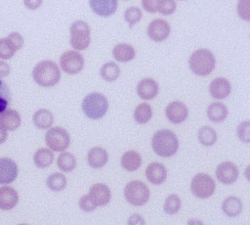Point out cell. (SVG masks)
Wrapping results in <instances>:
<instances>
[{
	"label": "cell",
	"mask_w": 250,
	"mask_h": 225,
	"mask_svg": "<svg viewBox=\"0 0 250 225\" xmlns=\"http://www.w3.org/2000/svg\"><path fill=\"white\" fill-rule=\"evenodd\" d=\"M188 65L190 70L199 76L210 74L216 65L213 53L208 49H197L189 57Z\"/></svg>",
	"instance_id": "cell-3"
},
{
	"label": "cell",
	"mask_w": 250,
	"mask_h": 225,
	"mask_svg": "<svg viewBox=\"0 0 250 225\" xmlns=\"http://www.w3.org/2000/svg\"><path fill=\"white\" fill-rule=\"evenodd\" d=\"M165 115L170 122L174 124H179L184 122L188 118V110L183 102L174 101L168 104V106L166 107Z\"/></svg>",
	"instance_id": "cell-12"
},
{
	"label": "cell",
	"mask_w": 250,
	"mask_h": 225,
	"mask_svg": "<svg viewBox=\"0 0 250 225\" xmlns=\"http://www.w3.org/2000/svg\"><path fill=\"white\" fill-rule=\"evenodd\" d=\"M21 118L16 110H5L0 113V126L6 130H16L20 127Z\"/></svg>",
	"instance_id": "cell-21"
},
{
	"label": "cell",
	"mask_w": 250,
	"mask_h": 225,
	"mask_svg": "<svg viewBox=\"0 0 250 225\" xmlns=\"http://www.w3.org/2000/svg\"><path fill=\"white\" fill-rule=\"evenodd\" d=\"M8 42L10 43V45L13 47V49L15 51H19L20 49L22 48L23 44H24V40L23 37L19 33V32H11L7 38Z\"/></svg>",
	"instance_id": "cell-40"
},
{
	"label": "cell",
	"mask_w": 250,
	"mask_h": 225,
	"mask_svg": "<svg viewBox=\"0 0 250 225\" xmlns=\"http://www.w3.org/2000/svg\"><path fill=\"white\" fill-rule=\"evenodd\" d=\"M78 204H79V207L84 210V211H93L97 205L93 202V201L90 199L89 195H84L80 198L79 202H78Z\"/></svg>",
	"instance_id": "cell-41"
},
{
	"label": "cell",
	"mask_w": 250,
	"mask_h": 225,
	"mask_svg": "<svg viewBox=\"0 0 250 225\" xmlns=\"http://www.w3.org/2000/svg\"><path fill=\"white\" fill-rule=\"evenodd\" d=\"M160 0H142V7L145 11L148 13H155L157 12V7Z\"/></svg>",
	"instance_id": "cell-42"
},
{
	"label": "cell",
	"mask_w": 250,
	"mask_h": 225,
	"mask_svg": "<svg viewBox=\"0 0 250 225\" xmlns=\"http://www.w3.org/2000/svg\"><path fill=\"white\" fill-rule=\"evenodd\" d=\"M46 184L50 190L55 192H60L63 190L66 186V177L62 173L56 172L48 176L46 180Z\"/></svg>",
	"instance_id": "cell-31"
},
{
	"label": "cell",
	"mask_w": 250,
	"mask_h": 225,
	"mask_svg": "<svg viewBox=\"0 0 250 225\" xmlns=\"http://www.w3.org/2000/svg\"><path fill=\"white\" fill-rule=\"evenodd\" d=\"M142 165V157L136 151H128L121 157V166L126 171H135Z\"/></svg>",
	"instance_id": "cell-23"
},
{
	"label": "cell",
	"mask_w": 250,
	"mask_h": 225,
	"mask_svg": "<svg viewBox=\"0 0 250 225\" xmlns=\"http://www.w3.org/2000/svg\"><path fill=\"white\" fill-rule=\"evenodd\" d=\"M237 14L242 20L250 21V0H238Z\"/></svg>",
	"instance_id": "cell-38"
},
{
	"label": "cell",
	"mask_w": 250,
	"mask_h": 225,
	"mask_svg": "<svg viewBox=\"0 0 250 225\" xmlns=\"http://www.w3.org/2000/svg\"><path fill=\"white\" fill-rule=\"evenodd\" d=\"M181 208V199L179 198V196L172 194L170 196H168L164 202V205H163V209L167 214H175L177 213Z\"/></svg>",
	"instance_id": "cell-33"
},
{
	"label": "cell",
	"mask_w": 250,
	"mask_h": 225,
	"mask_svg": "<svg viewBox=\"0 0 250 225\" xmlns=\"http://www.w3.org/2000/svg\"><path fill=\"white\" fill-rule=\"evenodd\" d=\"M143 17L142 11L137 8V7H129L125 12H124V19L129 24L130 27L135 25L139 21H141Z\"/></svg>",
	"instance_id": "cell-35"
},
{
	"label": "cell",
	"mask_w": 250,
	"mask_h": 225,
	"mask_svg": "<svg viewBox=\"0 0 250 225\" xmlns=\"http://www.w3.org/2000/svg\"><path fill=\"white\" fill-rule=\"evenodd\" d=\"M170 31V24L167 21H164L162 19L153 20L152 22H150L146 28V33L148 37L155 42L164 41L169 36Z\"/></svg>",
	"instance_id": "cell-10"
},
{
	"label": "cell",
	"mask_w": 250,
	"mask_h": 225,
	"mask_svg": "<svg viewBox=\"0 0 250 225\" xmlns=\"http://www.w3.org/2000/svg\"><path fill=\"white\" fill-rule=\"evenodd\" d=\"M42 4V0H23V5L29 10H36Z\"/></svg>",
	"instance_id": "cell-43"
},
{
	"label": "cell",
	"mask_w": 250,
	"mask_h": 225,
	"mask_svg": "<svg viewBox=\"0 0 250 225\" xmlns=\"http://www.w3.org/2000/svg\"><path fill=\"white\" fill-rule=\"evenodd\" d=\"M198 141L203 146H212L217 141V133L210 126H202L198 130Z\"/></svg>",
	"instance_id": "cell-32"
},
{
	"label": "cell",
	"mask_w": 250,
	"mask_h": 225,
	"mask_svg": "<svg viewBox=\"0 0 250 225\" xmlns=\"http://www.w3.org/2000/svg\"><path fill=\"white\" fill-rule=\"evenodd\" d=\"M224 213L229 217H235L242 211V202L236 197H229L222 203Z\"/></svg>",
	"instance_id": "cell-26"
},
{
	"label": "cell",
	"mask_w": 250,
	"mask_h": 225,
	"mask_svg": "<svg viewBox=\"0 0 250 225\" xmlns=\"http://www.w3.org/2000/svg\"><path fill=\"white\" fill-rule=\"evenodd\" d=\"M239 175L237 166L231 161H224L220 163L216 168V177L223 184L234 183Z\"/></svg>",
	"instance_id": "cell-11"
},
{
	"label": "cell",
	"mask_w": 250,
	"mask_h": 225,
	"mask_svg": "<svg viewBox=\"0 0 250 225\" xmlns=\"http://www.w3.org/2000/svg\"><path fill=\"white\" fill-rule=\"evenodd\" d=\"M45 143L54 152H62L70 144V137L67 131L62 127H53L45 134Z\"/></svg>",
	"instance_id": "cell-8"
},
{
	"label": "cell",
	"mask_w": 250,
	"mask_h": 225,
	"mask_svg": "<svg viewBox=\"0 0 250 225\" xmlns=\"http://www.w3.org/2000/svg\"><path fill=\"white\" fill-rule=\"evenodd\" d=\"M100 74L102 78L105 81L111 82L116 80L120 75V68L114 62H108L102 66L100 69Z\"/></svg>",
	"instance_id": "cell-28"
},
{
	"label": "cell",
	"mask_w": 250,
	"mask_h": 225,
	"mask_svg": "<svg viewBox=\"0 0 250 225\" xmlns=\"http://www.w3.org/2000/svg\"><path fill=\"white\" fill-rule=\"evenodd\" d=\"M152 116V110L150 105L142 103L138 105L134 111V118L140 124H145L149 121Z\"/></svg>",
	"instance_id": "cell-30"
},
{
	"label": "cell",
	"mask_w": 250,
	"mask_h": 225,
	"mask_svg": "<svg viewBox=\"0 0 250 225\" xmlns=\"http://www.w3.org/2000/svg\"><path fill=\"white\" fill-rule=\"evenodd\" d=\"M151 147L157 156L169 158L177 153L179 149V140L173 131L169 129H160L153 134Z\"/></svg>",
	"instance_id": "cell-1"
},
{
	"label": "cell",
	"mask_w": 250,
	"mask_h": 225,
	"mask_svg": "<svg viewBox=\"0 0 250 225\" xmlns=\"http://www.w3.org/2000/svg\"><path fill=\"white\" fill-rule=\"evenodd\" d=\"M70 45L78 51L85 50L90 45L91 28L84 21H75L70 25Z\"/></svg>",
	"instance_id": "cell-6"
},
{
	"label": "cell",
	"mask_w": 250,
	"mask_h": 225,
	"mask_svg": "<svg viewBox=\"0 0 250 225\" xmlns=\"http://www.w3.org/2000/svg\"><path fill=\"white\" fill-rule=\"evenodd\" d=\"M18 164L9 158H0V184L12 183L18 177Z\"/></svg>",
	"instance_id": "cell-13"
},
{
	"label": "cell",
	"mask_w": 250,
	"mask_h": 225,
	"mask_svg": "<svg viewBox=\"0 0 250 225\" xmlns=\"http://www.w3.org/2000/svg\"><path fill=\"white\" fill-rule=\"evenodd\" d=\"M176 8L177 4L175 0H160L157 7V12L163 16H169L176 11Z\"/></svg>",
	"instance_id": "cell-36"
},
{
	"label": "cell",
	"mask_w": 250,
	"mask_h": 225,
	"mask_svg": "<svg viewBox=\"0 0 250 225\" xmlns=\"http://www.w3.org/2000/svg\"><path fill=\"white\" fill-rule=\"evenodd\" d=\"M54 160V154L51 150L46 148H41L36 151L33 156V162L38 168L49 167Z\"/></svg>",
	"instance_id": "cell-27"
},
{
	"label": "cell",
	"mask_w": 250,
	"mask_h": 225,
	"mask_svg": "<svg viewBox=\"0 0 250 225\" xmlns=\"http://www.w3.org/2000/svg\"><path fill=\"white\" fill-rule=\"evenodd\" d=\"M15 52L6 38H0V59L9 60L14 56Z\"/></svg>",
	"instance_id": "cell-37"
},
{
	"label": "cell",
	"mask_w": 250,
	"mask_h": 225,
	"mask_svg": "<svg viewBox=\"0 0 250 225\" xmlns=\"http://www.w3.org/2000/svg\"><path fill=\"white\" fill-rule=\"evenodd\" d=\"M231 91V85L227 78L217 77L213 79L209 85L210 95L217 100L227 98Z\"/></svg>",
	"instance_id": "cell-16"
},
{
	"label": "cell",
	"mask_w": 250,
	"mask_h": 225,
	"mask_svg": "<svg viewBox=\"0 0 250 225\" xmlns=\"http://www.w3.org/2000/svg\"><path fill=\"white\" fill-rule=\"evenodd\" d=\"M123 193L126 201L135 206H141L146 203L150 196V192L147 186L139 180L128 182L124 188Z\"/></svg>",
	"instance_id": "cell-5"
},
{
	"label": "cell",
	"mask_w": 250,
	"mask_h": 225,
	"mask_svg": "<svg viewBox=\"0 0 250 225\" xmlns=\"http://www.w3.org/2000/svg\"><path fill=\"white\" fill-rule=\"evenodd\" d=\"M146 177L151 184L160 185L166 180V167L160 162H151L146 168Z\"/></svg>",
	"instance_id": "cell-18"
},
{
	"label": "cell",
	"mask_w": 250,
	"mask_h": 225,
	"mask_svg": "<svg viewBox=\"0 0 250 225\" xmlns=\"http://www.w3.org/2000/svg\"><path fill=\"white\" fill-rule=\"evenodd\" d=\"M18 202L19 194L14 188L10 186L0 187V209L10 210L17 205Z\"/></svg>",
	"instance_id": "cell-19"
},
{
	"label": "cell",
	"mask_w": 250,
	"mask_h": 225,
	"mask_svg": "<svg viewBox=\"0 0 250 225\" xmlns=\"http://www.w3.org/2000/svg\"><path fill=\"white\" fill-rule=\"evenodd\" d=\"M158 90V83L152 78H144L137 85V93L143 100H151L155 98Z\"/></svg>",
	"instance_id": "cell-17"
},
{
	"label": "cell",
	"mask_w": 250,
	"mask_h": 225,
	"mask_svg": "<svg viewBox=\"0 0 250 225\" xmlns=\"http://www.w3.org/2000/svg\"><path fill=\"white\" fill-rule=\"evenodd\" d=\"M9 73H10V66L4 61H0V78L7 76Z\"/></svg>",
	"instance_id": "cell-44"
},
{
	"label": "cell",
	"mask_w": 250,
	"mask_h": 225,
	"mask_svg": "<svg viewBox=\"0 0 250 225\" xmlns=\"http://www.w3.org/2000/svg\"><path fill=\"white\" fill-rule=\"evenodd\" d=\"M135 49L127 43H119L112 49L113 58L119 63H127L135 58Z\"/></svg>",
	"instance_id": "cell-22"
},
{
	"label": "cell",
	"mask_w": 250,
	"mask_h": 225,
	"mask_svg": "<svg viewBox=\"0 0 250 225\" xmlns=\"http://www.w3.org/2000/svg\"><path fill=\"white\" fill-rule=\"evenodd\" d=\"M57 164L62 172H70L76 167V159L71 153L63 152L58 157Z\"/></svg>",
	"instance_id": "cell-29"
},
{
	"label": "cell",
	"mask_w": 250,
	"mask_h": 225,
	"mask_svg": "<svg viewBox=\"0 0 250 225\" xmlns=\"http://www.w3.org/2000/svg\"><path fill=\"white\" fill-rule=\"evenodd\" d=\"M32 77L41 87H53L61 79V70L53 61L44 60L34 67Z\"/></svg>",
	"instance_id": "cell-2"
},
{
	"label": "cell",
	"mask_w": 250,
	"mask_h": 225,
	"mask_svg": "<svg viewBox=\"0 0 250 225\" xmlns=\"http://www.w3.org/2000/svg\"><path fill=\"white\" fill-rule=\"evenodd\" d=\"M237 136L238 138L245 142L249 143L250 142V122L249 121H243L241 122L236 129Z\"/></svg>",
	"instance_id": "cell-39"
},
{
	"label": "cell",
	"mask_w": 250,
	"mask_h": 225,
	"mask_svg": "<svg viewBox=\"0 0 250 225\" xmlns=\"http://www.w3.org/2000/svg\"><path fill=\"white\" fill-rule=\"evenodd\" d=\"M88 164L93 168L104 167L108 160L107 152L101 147H94L89 150L87 155Z\"/></svg>",
	"instance_id": "cell-20"
},
{
	"label": "cell",
	"mask_w": 250,
	"mask_h": 225,
	"mask_svg": "<svg viewBox=\"0 0 250 225\" xmlns=\"http://www.w3.org/2000/svg\"><path fill=\"white\" fill-rule=\"evenodd\" d=\"M60 65L65 73L76 74L84 68V58L79 52L68 50L60 57Z\"/></svg>",
	"instance_id": "cell-9"
},
{
	"label": "cell",
	"mask_w": 250,
	"mask_h": 225,
	"mask_svg": "<svg viewBox=\"0 0 250 225\" xmlns=\"http://www.w3.org/2000/svg\"><path fill=\"white\" fill-rule=\"evenodd\" d=\"M8 137V133L7 130L4 129L2 126H0V144H3Z\"/></svg>",
	"instance_id": "cell-46"
},
{
	"label": "cell",
	"mask_w": 250,
	"mask_h": 225,
	"mask_svg": "<svg viewBox=\"0 0 250 225\" xmlns=\"http://www.w3.org/2000/svg\"><path fill=\"white\" fill-rule=\"evenodd\" d=\"M89 197L97 206H104L109 202L111 192L105 184L97 183L90 188Z\"/></svg>",
	"instance_id": "cell-14"
},
{
	"label": "cell",
	"mask_w": 250,
	"mask_h": 225,
	"mask_svg": "<svg viewBox=\"0 0 250 225\" xmlns=\"http://www.w3.org/2000/svg\"><path fill=\"white\" fill-rule=\"evenodd\" d=\"M84 114L90 119H100L107 112L108 101L101 93L93 92L84 97L81 103Z\"/></svg>",
	"instance_id": "cell-4"
},
{
	"label": "cell",
	"mask_w": 250,
	"mask_h": 225,
	"mask_svg": "<svg viewBox=\"0 0 250 225\" xmlns=\"http://www.w3.org/2000/svg\"><path fill=\"white\" fill-rule=\"evenodd\" d=\"M215 182L213 178L205 173H198L193 176L190 183L191 193L199 199H207L215 192Z\"/></svg>",
	"instance_id": "cell-7"
},
{
	"label": "cell",
	"mask_w": 250,
	"mask_h": 225,
	"mask_svg": "<svg viewBox=\"0 0 250 225\" xmlns=\"http://www.w3.org/2000/svg\"><path fill=\"white\" fill-rule=\"evenodd\" d=\"M12 101V93L9 86L0 78V113L7 110Z\"/></svg>",
	"instance_id": "cell-34"
},
{
	"label": "cell",
	"mask_w": 250,
	"mask_h": 225,
	"mask_svg": "<svg viewBox=\"0 0 250 225\" xmlns=\"http://www.w3.org/2000/svg\"><path fill=\"white\" fill-rule=\"evenodd\" d=\"M33 124L39 129H47L53 125L54 115L47 109H40L36 111L32 117Z\"/></svg>",
	"instance_id": "cell-24"
},
{
	"label": "cell",
	"mask_w": 250,
	"mask_h": 225,
	"mask_svg": "<svg viewBox=\"0 0 250 225\" xmlns=\"http://www.w3.org/2000/svg\"><path fill=\"white\" fill-rule=\"evenodd\" d=\"M228 113H229V112H228L227 107L224 104L220 103V102L212 103L207 108L208 118L213 122H222V121H224L227 118Z\"/></svg>",
	"instance_id": "cell-25"
},
{
	"label": "cell",
	"mask_w": 250,
	"mask_h": 225,
	"mask_svg": "<svg viewBox=\"0 0 250 225\" xmlns=\"http://www.w3.org/2000/svg\"><path fill=\"white\" fill-rule=\"evenodd\" d=\"M144 218L139 214H133L128 219V224H145Z\"/></svg>",
	"instance_id": "cell-45"
},
{
	"label": "cell",
	"mask_w": 250,
	"mask_h": 225,
	"mask_svg": "<svg viewBox=\"0 0 250 225\" xmlns=\"http://www.w3.org/2000/svg\"><path fill=\"white\" fill-rule=\"evenodd\" d=\"M89 5L96 15L106 18L116 12L118 2L117 0H89Z\"/></svg>",
	"instance_id": "cell-15"
}]
</instances>
